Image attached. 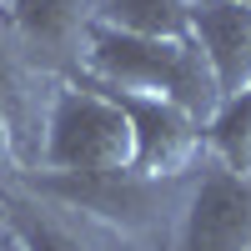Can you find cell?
I'll use <instances>...</instances> for the list:
<instances>
[{"label":"cell","instance_id":"13","mask_svg":"<svg viewBox=\"0 0 251 251\" xmlns=\"http://www.w3.org/2000/svg\"><path fill=\"white\" fill-rule=\"evenodd\" d=\"M0 231H5V226H0Z\"/></svg>","mask_w":251,"mask_h":251},{"label":"cell","instance_id":"5","mask_svg":"<svg viewBox=\"0 0 251 251\" xmlns=\"http://www.w3.org/2000/svg\"><path fill=\"white\" fill-rule=\"evenodd\" d=\"M191 46L211 71L216 96H236L251 80V0H191Z\"/></svg>","mask_w":251,"mask_h":251},{"label":"cell","instance_id":"4","mask_svg":"<svg viewBox=\"0 0 251 251\" xmlns=\"http://www.w3.org/2000/svg\"><path fill=\"white\" fill-rule=\"evenodd\" d=\"M176 251H251V176H236L211 156L181 216Z\"/></svg>","mask_w":251,"mask_h":251},{"label":"cell","instance_id":"7","mask_svg":"<svg viewBox=\"0 0 251 251\" xmlns=\"http://www.w3.org/2000/svg\"><path fill=\"white\" fill-rule=\"evenodd\" d=\"M206 146L226 171L251 176V80L236 96H226L216 106V116L206 121Z\"/></svg>","mask_w":251,"mask_h":251},{"label":"cell","instance_id":"10","mask_svg":"<svg viewBox=\"0 0 251 251\" xmlns=\"http://www.w3.org/2000/svg\"><path fill=\"white\" fill-rule=\"evenodd\" d=\"M0 251H25V246H20V241L10 236V226H5V231H0Z\"/></svg>","mask_w":251,"mask_h":251},{"label":"cell","instance_id":"11","mask_svg":"<svg viewBox=\"0 0 251 251\" xmlns=\"http://www.w3.org/2000/svg\"><path fill=\"white\" fill-rule=\"evenodd\" d=\"M5 126H10V111L0 106V151H5Z\"/></svg>","mask_w":251,"mask_h":251},{"label":"cell","instance_id":"6","mask_svg":"<svg viewBox=\"0 0 251 251\" xmlns=\"http://www.w3.org/2000/svg\"><path fill=\"white\" fill-rule=\"evenodd\" d=\"M96 20L126 35L191 40V0H100Z\"/></svg>","mask_w":251,"mask_h":251},{"label":"cell","instance_id":"8","mask_svg":"<svg viewBox=\"0 0 251 251\" xmlns=\"http://www.w3.org/2000/svg\"><path fill=\"white\" fill-rule=\"evenodd\" d=\"M5 226H10V236L25 246V251H91L86 241H80L71 226H60L50 211H40V206H10V216H5Z\"/></svg>","mask_w":251,"mask_h":251},{"label":"cell","instance_id":"3","mask_svg":"<svg viewBox=\"0 0 251 251\" xmlns=\"http://www.w3.org/2000/svg\"><path fill=\"white\" fill-rule=\"evenodd\" d=\"M100 86V80H96ZM116 106L126 111V121H131V171L141 181H166V176H181L186 166L196 161L201 151V131L206 126L176 106V100H166V96H136V91H116Z\"/></svg>","mask_w":251,"mask_h":251},{"label":"cell","instance_id":"2","mask_svg":"<svg viewBox=\"0 0 251 251\" xmlns=\"http://www.w3.org/2000/svg\"><path fill=\"white\" fill-rule=\"evenodd\" d=\"M46 166L55 176H111L131 171V121L116 96L96 80L60 86L46 116Z\"/></svg>","mask_w":251,"mask_h":251},{"label":"cell","instance_id":"9","mask_svg":"<svg viewBox=\"0 0 251 251\" xmlns=\"http://www.w3.org/2000/svg\"><path fill=\"white\" fill-rule=\"evenodd\" d=\"M10 15L30 40L55 46L80 25V0H10Z\"/></svg>","mask_w":251,"mask_h":251},{"label":"cell","instance_id":"1","mask_svg":"<svg viewBox=\"0 0 251 251\" xmlns=\"http://www.w3.org/2000/svg\"><path fill=\"white\" fill-rule=\"evenodd\" d=\"M86 71L100 86L136 91V96H166L186 106L201 126L216 116L221 96L206 71L201 50L191 40H156V35H126L91 20L86 25Z\"/></svg>","mask_w":251,"mask_h":251},{"label":"cell","instance_id":"12","mask_svg":"<svg viewBox=\"0 0 251 251\" xmlns=\"http://www.w3.org/2000/svg\"><path fill=\"white\" fill-rule=\"evenodd\" d=\"M0 5H10V0H0Z\"/></svg>","mask_w":251,"mask_h":251}]
</instances>
